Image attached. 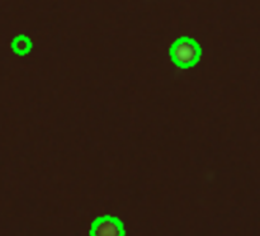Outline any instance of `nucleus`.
<instances>
[{
  "mask_svg": "<svg viewBox=\"0 0 260 236\" xmlns=\"http://www.w3.org/2000/svg\"><path fill=\"white\" fill-rule=\"evenodd\" d=\"M202 50L198 42L189 37H180L170 47V57L173 62L182 69L194 66L200 61Z\"/></svg>",
  "mask_w": 260,
  "mask_h": 236,
  "instance_id": "nucleus-1",
  "label": "nucleus"
},
{
  "mask_svg": "<svg viewBox=\"0 0 260 236\" xmlns=\"http://www.w3.org/2000/svg\"><path fill=\"white\" fill-rule=\"evenodd\" d=\"M90 236H124L123 223L114 216H101L91 223Z\"/></svg>",
  "mask_w": 260,
  "mask_h": 236,
  "instance_id": "nucleus-2",
  "label": "nucleus"
},
{
  "mask_svg": "<svg viewBox=\"0 0 260 236\" xmlns=\"http://www.w3.org/2000/svg\"><path fill=\"white\" fill-rule=\"evenodd\" d=\"M12 48L15 53L18 55H25L32 48V42L25 36H18L12 41Z\"/></svg>",
  "mask_w": 260,
  "mask_h": 236,
  "instance_id": "nucleus-3",
  "label": "nucleus"
}]
</instances>
